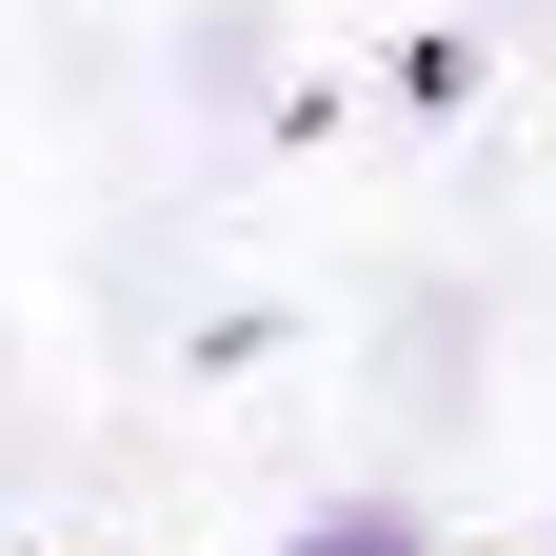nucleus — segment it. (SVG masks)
<instances>
[{
    "label": "nucleus",
    "instance_id": "f257e3e1",
    "mask_svg": "<svg viewBox=\"0 0 556 556\" xmlns=\"http://www.w3.org/2000/svg\"><path fill=\"white\" fill-rule=\"evenodd\" d=\"M299 556H417V517H318Z\"/></svg>",
    "mask_w": 556,
    "mask_h": 556
}]
</instances>
